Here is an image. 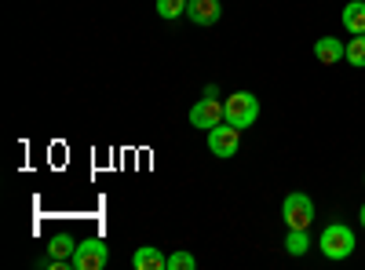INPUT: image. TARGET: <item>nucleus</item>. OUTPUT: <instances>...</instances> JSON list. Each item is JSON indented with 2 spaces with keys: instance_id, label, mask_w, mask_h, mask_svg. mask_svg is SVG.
Wrapping results in <instances>:
<instances>
[{
  "instance_id": "nucleus-7",
  "label": "nucleus",
  "mask_w": 365,
  "mask_h": 270,
  "mask_svg": "<svg viewBox=\"0 0 365 270\" xmlns=\"http://www.w3.org/2000/svg\"><path fill=\"white\" fill-rule=\"evenodd\" d=\"M187 19L194 26H216L223 19V4H220V0H190V4H187Z\"/></svg>"
},
{
  "instance_id": "nucleus-8",
  "label": "nucleus",
  "mask_w": 365,
  "mask_h": 270,
  "mask_svg": "<svg viewBox=\"0 0 365 270\" xmlns=\"http://www.w3.org/2000/svg\"><path fill=\"white\" fill-rule=\"evenodd\" d=\"M314 58H318L322 66L347 63V44L340 37H322V41H314Z\"/></svg>"
},
{
  "instance_id": "nucleus-4",
  "label": "nucleus",
  "mask_w": 365,
  "mask_h": 270,
  "mask_svg": "<svg viewBox=\"0 0 365 270\" xmlns=\"http://www.w3.org/2000/svg\"><path fill=\"white\" fill-rule=\"evenodd\" d=\"M110 263V245L103 237H81L73 256H70V266L73 270H103Z\"/></svg>"
},
{
  "instance_id": "nucleus-12",
  "label": "nucleus",
  "mask_w": 365,
  "mask_h": 270,
  "mask_svg": "<svg viewBox=\"0 0 365 270\" xmlns=\"http://www.w3.org/2000/svg\"><path fill=\"white\" fill-rule=\"evenodd\" d=\"M307 249H311V234L307 230H289L285 234V252L289 256H307Z\"/></svg>"
},
{
  "instance_id": "nucleus-5",
  "label": "nucleus",
  "mask_w": 365,
  "mask_h": 270,
  "mask_svg": "<svg viewBox=\"0 0 365 270\" xmlns=\"http://www.w3.org/2000/svg\"><path fill=\"white\" fill-rule=\"evenodd\" d=\"M237 146H241V128H234V125H216V128H208V154L212 157H220V161H227V157H234L237 154Z\"/></svg>"
},
{
  "instance_id": "nucleus-2",
  "label": "nucleus",
  "mask_w": 365,
  "mask_h": 270,
  "mask_svg": "<svg viewBox=\"0 0 365 270\" xmlns=\"http://www.w3.org/2000/svg\"><path fill=\"white\" fill-rule=\"evenodd\" d=\"M256 117H259V99L252 95V92H234V95H227V103H223V121L227 125H234V128H252L256 125Z\"/></svg>"
},
{
  "instance_id": "nucleus-16",
  "label": "nucleus",
  "mask_w": 365,
  "mask_h": 270,
  "mask_svg": "<svg viewBox=\"0 0 365 270\" xmlns=\"http://www.w3.org/2000/svg\"><path fill=\"white\" fill-rule=\"evenodd\" d=\"M205 99H220V88L216 84H205Z\"/></svg>"
},
{
  "instance_id": "nucleus-10",
  "label": "nucleus",
  "mask_w": 365,
  "mask_h": 270,
  "mask_svg": "<svg viewBox=\"0 0 365 270\" xmlns=\"http://www.w3.org/2000/svg\"><path fill=\"white\" fill-rule=\"evenodd\" d=\"M344 29L351 37L365 33V0H347L344 4Z\"/></svg>"
},
{
  "instance_id": "nucleus-18",
  "label": "nucleus",
  "mask_w": 365,
  "mask_h": 270,
  "mask_svg": "<svg viewBox=\"0 0 365 270\" xmlns=\"http://www.w3.org/2000/svg\"><path fill=\"white\" fill-rule=\"evenodd\" d=\"M361 183H365V175H361Z\"/></svg>"
},
{
  "instance_id": "nucleus-14",
  "label": "nucleus",
  "mask_w": 365,
  "mask_h": 270,
  "mask_svg": "<svg viewBox=\"0 0 365 270\" xmlns=\"http://www.w3.org/2000/svg\"><path fill=\"white\" fill-rule=\"evenodd\" d=\"M347 63L358 66V70H365V33H358V37L347 41Z\"/></svg>"
},
{
  "instance_id": "nucleus-17",
  "label": "nucleus",
  "mask_w": 365,
  "mask_h": 270,
  "mask_svg": "<svg viewBox=\"0 0 365 270\" xmlns=\"http://www.w3.org/2000/svg\"><path fill=\"white\" fill-rule=\"evenodd\" d=\"M358 223H361V230H365V204L358 208Z\"/></svg>"
},
{
  "instance_id": "nucleus-9",
  "label": "nucleus",
  "mask_w": 365,
  "mask_h": 270,
  "mask_svg": "<svg viewBox=\"0 0 365 270\" xmlns=\"http://www.w3.org/2000/svg\"><path fill=\"white\" fill-rule=\"evenodd\" d=\"M132 266L135 270H168V252H161L158 245H139L132 252Z\"/></svg>"
},
{
  "instance_id": "nucleus-13",
  "label": "nucleus",
  "mask_w": 365,
  "mask_h": 270,
  "mask_svg": "<svg viewBox=\"0 0 365 270\" xmlns=\"http://www.w3.org/2000/svg\"><path fill=\"white\" fill-rule=\"evenodd\" d=\"M187 4H190V0H158V15L165 22H175V19L187 15Z\"/></svg>"
},
{
  "instance_id": "nucleus-3",
  "label": "nucleus",
  "mask_w": 365,
  "mask_h": 270,
  "mask_svg": "<svg viewBox=\"0 0 365 270\" xmlns=\"http://www.w3.org/2000/svg\"><path fill=\"white\" fill-rule=\"evenodd\" d=\"M282 219H285V230H311V223H314V201L303 194V190L285 194Z\"/></svg>"
},
{
  "instance_id": "nucleus-15",
  "label": "nucleus",
  "mask_w": 365,
  "mask_h": 270,
  "mask_svg": "<svg viewBox=\"0 0 365 270\" xmlns=\"http://www.w3.org/2000/svg\"><path fill=\"white\" fill-rule=\"evenodd\" d=\"M168 270H197V259L190 252H168Z\"/></svg>"
},
{
  "instance_id": "nucleus-1",
  "label": "nucleus",
  "mask_w": 365,
  "mask_h": 270,
  "mask_svg": "<svg viewBox=\"0 0 365 270\" xmlns=\"http://www.w3.org/2000/svg\"><path fill=\"white\" fill-rule=\"evenodd\" d=\"M318 249H322V256L325 259H351L354 256V249H358V237H354V230L347 227V223H329L325 230H322V237H318Z\"/></svg>"
},
{
  "instance_id": "nucleus-11",
  "label": "nucleus",
  "mask_w": 365,
  "mask_h": 270,
  "mask_svg": "<svg viewBox=\"0 0 365 270\" xmlns=\"http://www.w3.org/2000/svg\"><path fill=\"white\" fill-rule=\"evenodd\" d=\"M73 249H77V237H70V234H55L51 242H48V256H51V259H66V263H70ZM70 270H73V266H70Z\"/></svg>"
},
{
  "instance_id": "nucleus-6",
  "label": "nucleus",
  "mask_w": 365,
  "mask_h": 270,
  "mask_svg": "<svg viewBox=\"0 0 365 270\" xmlns=\"http://www.w3.org/2000/svg\"><path fill=\"white\" fill-rule=\"evenodd\" d=\"M190 125L194 128H216V125H223V103L220 99H201V103H194V110H190Z\"/></svg>"
}]
</instances>
